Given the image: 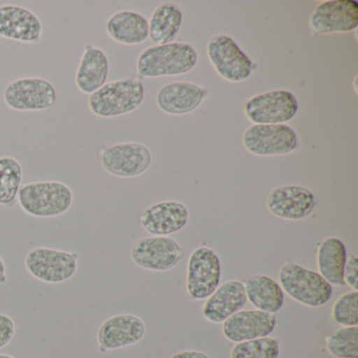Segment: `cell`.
Listing matches in <instances>:
<instances>
[{
	"mask_svg": "<svg viewBox=\"0 0 358 358\" xmlns=\"http://www.w3.org/2000/svg\"><path fill=\"white\" fill-rule=\"evenodd\" d=\"M145 90L139 78H124L106 83L89 95L90 110L100 118H114L135 112L144 101Z\"/></svg>",
	"mask_w": 358,
	"mask_h": 358,
	"instance_id": "cell-3",
	"label": "cell"
},
{
	"mask_svg": "<svg viewBox=\"0 0 358 358\" xmlns=\"http://www.w3.org/2000/svg\"><path fill=\"white\" fill-rule=\"evenodd\" d=\"M146 327L139 316L129 313L110 316L97 331L99 351L106 353L136 345L143 339Z\"/></svg>",
	"mask_w": 358,
	"mask_h": 358,
	"instance_id": "cell-14",
	"label": "cell"
},
{
	"mask_svg": "<svg viewBox=\"0 0 358 358\" xmlns=\"http://www.w3.org/2000/svg\"><path fill=\"white\" fill-rule=\"evenodd\" d=\"M108 73L110 62L104 51L91 43L85 45L75 77L77 89L87 95L95 93L106 85Z\"/></svg>",
	"mask_w": 358,
	"mask_h": 358,
	"instance_id": "cell-21",
	"label": "cell"
},
{
	"mask_svg": "<svg viewBox=\"0 0 358 358\" xmlns=\"http://www.w3.org/2000/svg\"><path fill=\"white\" fill-rule=\"evenodd\" d=\"M278 341L269 336L236 343L230 351V358H278Z\"/></svg>",
	"mask_w": 358,
	"mask_h": 358,
	"instance_id": "cell-28",
	"label": "cell"
},
{
	"mask_svg": "<svg viewBox=\"0 0 358 358\" xmlns=\"http://www.w3.org/2000/svg\"><path fill=\"white\" fill-rule=\"evenodd\" d=\"M314 35L348 33L358 26V3L355 0H326L316 6L309 18Z\"/></svg>",
	"mask_w": 358,
	"mask_h": 358,
	"instance_id": "cell-13",
	"label": "cell"
},
{
	"mask_svg": "<svg viewBox=\"0 0 358 358\" xmlns=\"http://www.w3.org/2000/svg\"><path fill=\"white\" fill-rule=\"evenodd\" d=\"M77 252L37 247L29 251L24 265L31 275L48 284H60L71 280L78 269Z\"/></svg>",
	"mask_w": 358,
	"mask_h": 358,
	"instance_id": "cell-5",
	"label": "cell"
},
{
	"mask_svg": "<svg viewBox=\"0 0 358 358\" xmlns=\"http://www.w3.org/2000/svg\"><path fill=\"white\" fill-rule=\"evenodd\" d=\"M169 358H210L207 354L196 350H184L173 354Z\"/></svg>",
	"mask_w": 358,
	"mask_h": 358,
	"instance_id": "cell-32",
	"label": "cell"
},
{
	"mask_svg": "<svg viewBox=\"0 0 358 358\" xmlns=\"http://www.w3.org/2000/svg\"><path fill=\"white\" fill-rule=\"evenodd\" d=\"M189 220L185 205L165 201L148 207L140 217L142 228L154 236H167L183 229Z\"/></svg>",
	"mask_w": 358,
	"mask_h": 358,
	"instance_id": "cell-18",
	"label": "cell"
},
{
	"mask_svg": "<svg viewBox=\"0 0 358 358\" xmlns=\"http://www.w3.org/2000/svg\"><path fill=\"white\" fill-rule=\"evenodd\" d=\"M221 261L209 247L194 249L188 259L186 288L188 294L196 301L206 299L220 286Z\"/></svg>",
	"mask_w": 358,
	"mask_h": 358,
	"instance_id": "cell-11",
	"label": "cell"
},
{
	"mask_svg": "<svg viewBox=\"0 0 358 358\" xmlns=\"http://www.w3.org/2000/svg\"><path fill=\"white\" fill-rule=\"evenodd\" d=\"M278 280L288 296L307 307H322L332 296L333 287L320 273L289 259L280 267Z\"/></svg>",
	"mask_w": 358,
	"mask_h": 358,
	"instance_id": "cell-4",
	"label": "cell"
},
{
	"mask_svg": "<svg viewBox=\"0 0 358 358\" xmlns=\"http://www.w3.org/2000/svg\"><path fill=\"white\" fill-rule=\"evenodd\" d=\"M315 206V196L303 186H278L270 192L267 198L269 213L287 221L306 219L311 215Z\"/></svg>",
	"mask_w": 358,
	"mask_h": 358,
	"instance_id": "cell-15",
	"label": "cell"
},
{
	"mask_svg": "<svg viewBox=\"0 0 358 358\" xmlns=\"http://www.w3.org/2000/svg\"><path fill=\"white\" fill-rule=\"evenodd\" d=\"M244 110L255 124H284L299 112V102L291 92L274 90L251 97Z\"/></svg>",
	"mask_w": 358,
	"mask_h": 358,
	"instance_id": "cell-10",
	"label": "cell"
},
{
	"mask_svg": "<svg viewBox=\"0 0 358 358\" xmlns=\"http://www.w3.org/2000/svg\"><path fill=\"white\" fill-rule=\"evenodd\" d=\"M332 318L341 327L358 324V291L343 293L335 301L332 307Z\"/></svg>",
	"mask_w": 358,
	"mask_h": 358,
	"instance_id": "cell-29",
	"label": "cell"
},
{
	"mask_svg": "<svg viewBox=\"0 0 358 358\" xmlns=\"http://www.w3.org/2000/svg\"><path fill=\"white\" fill-rule=\"evenodd\" d=\"M343 282L350 288L357 291L358 289V259L355 255H351L345 262L343 270Z\"/></svg>",
	"mask_w": 358,
	"mask_h": 358,
	"instance_id": "cell-31",
	"label": "cell"
},
{
	"mask_svg": "<svg viewBox=\"0 0 358 358\" xmlns=\"http://www.w3.org/2000/svg\"><path fill=\"white\" fill-rule=\"evenodd\" d=\"M183 22V13L173 3L159 5L148 22L150 37L156 45H169L177 38Z\"/></svg>",
	"mask_w": 358,
	"mask_h": 358,
	"instance_id": "cell-25",
	"label": "cell"
},
{
	"mask_svg": "<svg viewBox=\"0 0 358 358\" xmlns=\"http://www.w3.org/2000/svg\"><path fill=\"white\" fill-rule=\"evenodd\" d=\"M0 358H15L12 355H9V354H0Z\"/></svg>",
	"mask_w": 358,
	"mask_h": 358,
	"instance_id": "cell-34",
	"label": "cell"
},
{
	"mask_svg": "<svg viewBox=\"0 0 358 358\" xmlns=\"http://www.w3.org/2000/svg\"><path fill=\"white\" fill-rule=\"evenodd\" d=\"M207 91L190 83H173L163 85L157 93L158 108L165 114L182 116L196 110L206 98Z\"/></svg>",
	"mask_w": 358,
	"mask_h": 358,
	"instance_id": "cell-20",
	"label": "cell"
},
{
	"mask_svg": "<svg viewBox=\"0 0 358 358\" xmlns=\"http://www.w3.org/2000/svg\"><path fill=\"white\" fill-rule=\"evenodd\" d=\"M316 262L320 275L331 286H345L343 270L347 262V250L343 241L335 236L324 238L318 245Z\"/></svg>",
	"mask_w": 358,
	"mask_h": 358,
	"instance_id": "cell-23",
	"label": "cell"
},
{
	"mask_svg": "<svg viewBox=\"0 0 358 358\" xmlns=\"http://www.w3.org/2000/svg\"><path fill=\"white\" fill-rule=\"evenodd\" d=\"M106 33L115 43L123 45H138L150 37L148 22L135 11H120L113 14L106 24Z\"/></svg>",
	"mask_w": 358,
	"mask_h": 358,
	"instance_id": "cell-22",
	"label": "cell"
},
{
	"mask_svg": "<svg viewBox=\"0 0 358 358\" xmlns=\"http://www.w3.org/2000/svg\"><path fill=\"white\" fill-rule=\"evenodd\" d=\"M102 169L117 178L139 177L148 171L152 157L145 145L137 142H123L102 148L99 152Z\"/></svg>",
	"mask_w": 358,
	"mask_h": 358,
	"instance_id": "cell-7",
	"label": "cell"
},
{
	"mask_svg": "<svg viewBox=\"0 0 358 358\" xmlns=\"http://www.w3.org/2000/svg\"><path fill=\"white\" fill-rule=\"evenodd\" d=\"M198 54L192 45L183 43L152 45L140 53L136 68L140 78L180 76L194 70Z\"/></svg>",
	"mask_w": 358,
	"mask_h": 358,
	"instance_id": "cell-1",
	"label": "cell"
},
{
	"mask_svg": "<svg viewBox=\"0 0 358 358\" xmlns=\"http://www.w3.org/2000/svg\"><path fill=\"white\" fill-rule=\"evenodd\" d=\"M16 327L13 318L8 314L0 313V350L11 343L15 335Z\"/></svg>",
	"mask_w": 358,
	"mask_h": 358,
	"instance_id": "cell-30",
	"label": "cell"
},
{
	"mask_svg": "<svg viewBox=\"0 0 358 358\" xmlns=\"http://www.w3.org/2000/svg\"><path fill=\"white\" fill-rule=\"evenodd\" d=\"M7 280V267L3 259L0 257V284H5Z\"/></svg>",
	"mask_w": 358,
	"mask_h": 358,
	"instance_id": "cell-33",
	"label": "cell"
},
{
	"mask_svg": "<svg viewBox=\"0 0 358 358\" xmlns=\"http://www.w3.org/2000/svg\"><path fill=\"white\" fill-rule=\"evenodd\" d=\"M38 16L17 5L0 6V37L22 43H37L43 36Z\"/></svg>",
	"mask_w": 358,
	"mask_h": 358,
	"instance_id": "cell-16",
	"label": "cell"
},
{
	"mask_svg": "<svg viewBox=\"0 0 358 358\" xmlns=\"http://www.w3.org/2000/svg\"><path fill=\"white\" fill-rule=\"evenodd\" d=\"M207 56L215 72L229 83H242L255 70L250 58L226 35H215L207 43Z\"/></svg>",
	"mask_w": 358,
	"mask_h": 358,
	"instance_id": "cell-8",
	"label": "cell"
},
{
	"mask_svg": "<svg viewBox=\"0 0 358 358\" xmlns=\"http://www.w3.org/2000/svg\"><path fill=\"white\" fill-rule=\"evenodd\" d=\"M22 164L17 159L0 157V205L14 204L22 187Z\"/></svg>",
	"mask_w": 358,
	"mask_h": 358,
	"instance_id": "cell-26",
	"label": "cell"
},
{
	"mask_svg": "<svg viewBox=\"0 0 358 358\" xmlns=\"http://www.w3.org/2000/svg\"><path fill=\"white\" fill-rule=\"evenodd\" d=\"M247 303L244 284L231 280L220 285L202 308L205 320L213 324H223L227 318L241 311Z\"/></svg>",
	"mask_w": 358,
	"mask_h": 358,
	"instance_id": "cell-19",
	"label": "cell"
},
{
	"mask_svg": "<svg viewBox=\"0 0 358 358\" xmlns=\"http://www.w3.org/2000/svg\"><path fill=\"white\" fill-rule=\"evenodd\" d=\"M17 198L20 206L27 215L43 219L64 215L74 202L72 189L58 181L24 184L20 187Z\"/></svg>",
	"mask_w": 358,
	"mask_h": 358,
	"instance_id": "cell-2",
	"label": "cell"
},
{
	"mask_svg": "<svg viewBox=\"0 0 358 358\" xmlns=\"http://www.w3.org/2000/svg\"><path fill=\"white\" fill-rule=\"evenodd\" d=\"M247 299L257 310L276 313L284 305V291L273 278L262 274H255L245 280Z\"/></svg>",
	"mask_w": 358,
	"mask_h": 358,
	"instance_id": "cell-24",
	"label": "cell"
},
{
	"mask_svg": "<svg viewBox=\"0 0 358 358\" xmlns=\"http://www.w3.org/2000/svg\"><path fill=\"white\" fill-rule=\"evenodd\" d=\"M243 145L253 156H285L296 150L299 139L286 124H252L244 131Z\"/></svg>",
	"mask_w": 358,
	"mask_h": 358,
	"instance_id": "cell-6",
	"label": "cell"
},
{
	"mask_svg": "<svg viewBox=\"0 0 358 358\" xmlns=\"http://www.w3.org/2000/svg\"><path fill=\"white\" fill-rule=\"evenodd\" d=\"M276 326L274 314L261 310H241L223 322L222 332L232 343L268 336Z\"/></svg>",
	"mask_w": 358,
	"mask_h": 358,
	"instance_id": "cell-17",
	"label": "cell"
},
{
	"mask_svg": "<svg viewBox=\"0 0 358 358\" xmlns=\"http://www.w3.org/2000/svg\"><path fill=\"white\" fill-rule=\"evenodd\" d=\"M326 349L334 358H358V327H341L329 334Z\"/></svg>",
	"mask_w": 358,
	"mask_h": 358,
	"instance_id": "cell-27",
	"label": "cell"
},
{
	"mask_svg": "<svg viewBox=\"0 0 358 358\" xmlns=\"http://www.w3.org/2000/svg\"><path fill=\"white\" fill-rule=\"evenodd\" d=\"M3 100L17 112H41L56 103L57 93L47 79L27 77L9 83L3 91Z\"/></svg>",
	"mask_w": 358,
	"mask_h": 358,
	"instance_id": "cell-9",
	"label": "cell"
},
{
	"mask_svg": "<svg viewBox=\"0 0 358 358\" xmlns=\"http://www.w3.org/2000/svg\"><path fill=\"white\" fill-rule=\"evenodd\" d=\"M183 257V250L175 238L148 236L140 238L131 246V259L142 269L165 272L175 268Z\"/></svg>",
	"mask_w": 358,
	"mask_h": 358,
	"instance_id": "cell-12",
	"label": "cell"
}]
</instances>
